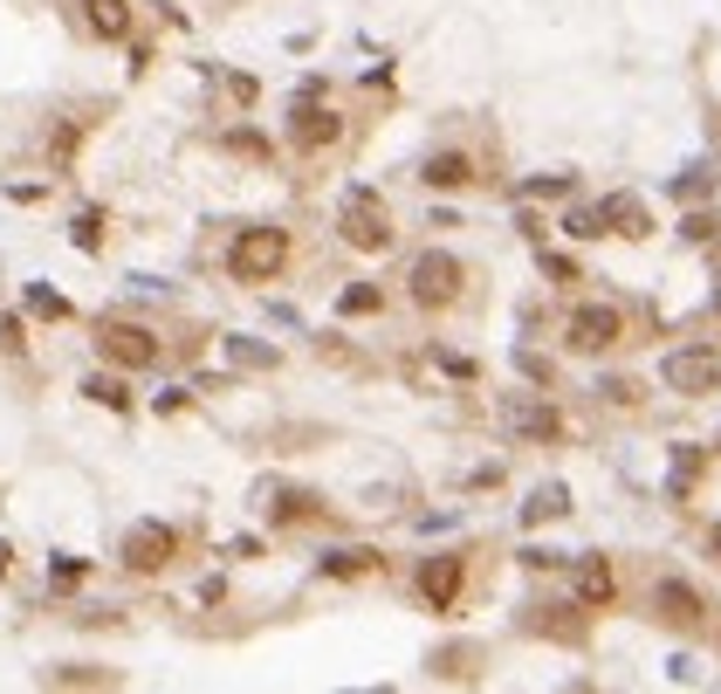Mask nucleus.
<instances>
[{
    "label": "nucleus",
    "instance_id": "1",
    "mask_svg": "<svg viewBox=\"0 0 721 694\" xmlns=\"http://www.w3.org/2000/svg\"><path fill=\"white\" fill-rule=\"evenodd\" d=\"M282 262H289V235H282V227H248V235H234V248H227V269L241 282H268V275H282Z\"/></svg>",
    "mask_w": 721,
    "mask_h": 694
},
{
    "label": "nucleus",
    "instance_id": "2",
    "mask_svg": "<svg viewBox=\"0 0 721 694\" xmlns=\"http://www.w3.org/2000/svg\"><path fill=\"white\" fill-rule=\"evenodd\" d=\"M660 378H666V392L701 399V392H714V385H721V357L708 344H680V351L660 357Z\"/></svg>",
    "mask_w": 721,
    "mask_h": 694
},
{
    "label": "nucleus",
    "instance_id": "3",
    "mask_svg": "<svg viewBox=\"0 0 721 694\" xmlns=\"http://www.w3.org/2000/svg\"><path fill=\"white\" fill-rule=\"evenodd\" d=\"M412 303H426V310H440V303H454L460 296V262H454V254L447 248H426L420 254V262H412Z\"/></svg>",
    "mask_w": 721,
    "mask_h": 694
},
{
    "label": "nucleus",
    "instance_id": "4",
    "mask_svg": "<svg viewBox=\"0 0 721 694\" xmlns=\"http://www.w3.org/2000/svg\"><path fill=\"white\" fill-rule=\"evenodd\" d=\"M344 241L351 248H365V254H378V248H392V220H385V207H378V200L371 193H351L344 200Z\"/></svg>",
    "mask_w": 721,
    "mask_h": 694
},
{
    "label": "nucleus",
    "instance_id": "5",
    "mask_svg": "<svg viewBox=\"0 0 721 694\" xmlns=\"http://www.w3.org/2000/svg\"><path fill=\"white\" fill-rule=\"evenodd\" d=\"M96 351L111 357V365H151V357H159V338H151V330H138V323H103L96 330Z\"/></svg>",
    "mask_w": 721,
    "mask_h": 694
},
{
    "label": "nucleus",
    "instance_id": "6",
    "mask_svg": "<svg viewBox=\"0 0 721 694\" xmlns=\"http://www.w3.org/2000/svg\"><path fill=\"white\" fill-rule=\"evenodd\" d=\"M172 550H179V536L165 523H138L131 536H124V564H131V571H165Z\"/></svg>",
    "mask_w": 721,
    "mask_h": 694
},
{
    "label": "nucleus",
    "instance_id": "7",
    "mask_svg": "<svg viewBox=\"0 0 721 694\" xmlns=\"http://www.w3.org/2000/svg\"><path fill=\"white\" fill-rule=\"evenodd\" d=\"M618 330H626V323H618L611 303H584V310H571V344L577 351H611Z\"/></svg>",
    "mask_w": 721,
    "mask_h": 694
},
{
    "label": "nucleus",
    "instance_id": "8",
    "mask_svg": "<svg viewBox=\"0 0 721 694\" xmlns=\"http://www.w3.org/2000/svg\"><path fill=\"white\" fill-rule=\"evenodd\" d=\"M502 420H508L515 433H523V441H557V433H563V420L550 413L543 399H529V392H515V399L502 406Z\"/></svg>",
    "mask_w": 721,
    "mask_h": 694
},
{
    "label": "nucleus",
    "instance_id": "9",
    "mask_svg": "<svg viewBox=\"0 0 721 694\" xmlns=\"http://www.w3.org/2000/svg\"><path fill=\"white\" fill-rule=\"evenodd\" d=\"M653 612H660V619L666 626H701V599H694V584H680V578H660L653 584Z\"/></svg>",
    "mask_w": 721,
    "mask_h": 694
},
{
    "label": "nucleus",
    "instance_id": "10",
    "mask_svg": "<svg viewBox=\"0 0 721 694\" xmlns=\"http://www.w3.org/2000/svg\"><path fill=\"white\" fill-rule=\"evenodd\" d=\"M598 220H605V235H626V241L653 235V220H646V207H639V193H611V200H598Z\"/></svg>",
    "mask_w": 721,
    "mask_h": 694
},
{
    "label": "nucleus",
    "instance_id": "11",
    "mask_svg": "<svg viewBox=\"0 0 721 694\" xmlns=\"http://www.w3.org/2000/svg\"><path fill=\"white\" fill-rule=\"evenodd\" d=\"M420 591H426V599L447 612V605L460 599V557H433L426 571H420Z\"/></svg>",
    "mask_w": 721,
    "mask_h": 694
},
{
    "label": "nucleus",
    "instance_id": "12",
    "mask_svg": "<svg viewBox=\"0 0 721 694\" xmlns=\"http://www.w3.org/2000/svg\"><path fill=\"white\" fill-rule=\"evenodd\" d=\"M337 132H344V124L330 117V111H317V104H309V111H296V124H289V138H296L302 151H317V145H337Z\"/></svg>",
    "mask_w": 721,
    "mask_h": 694
},
{
    "label": "nucleus",
    "instance_id": "13",
    "mask_svg": "<svg viewBox=\"0 0 721 694\" xmlns=\"http://www.w3.org/2000/svg\"><path fill=\"white\" fill-rule=\"evenodd\" d=\"M83 21L103 42H117L124 29H131V0H83Z\"/></svg>",
    "mask_w": 721,
    "mask_h": 694
},
{
    "label": "nucleus",
    "instance_id": "14",
    "mask_svg": "<svg viewBox=\"0 0 721 694\" xmlns=\"http://www.w3.org/2000/svg\"><path fill=\"white\" fill-rule=\"evenodd\" d=\"M420 179H426V186H440V193H454V186H468V179H474V166L460 159V151H433Z\"/></svg>",
    "mask_w": 721,
    "mask_h": 694
},
{
    "label": "nucleus",
    "instance_id": "15",
    "mask_svg": "<svg viewBox=\"0 0 721 694\" xmlns=\"http://www.w3.org/2000/svg\"><path fill=\"white\" fill-rule=\"evenodd\" d=\"M563 509H571V496H563V481H543L536 496L523 502V523H557Z\"/></svg>",
    "mask_w": 721,
    "mask_h": 694
},
{
    "label": "nucleus",
    "instance_id": "16",
    "mask_svg": "<svg viewBox=\"0 0 721 694\" xmlns=\"http://www.w3.org/2000/svg\"><path fill=\"white\" fill-rule=\"evenodd\" d=\"M529 626H536V633H550V639H584V619H571V605H550V612H536Z\"/></svg>",
    "mask_w": 721,
    "mask_h": 694
},
{
    "label": "nucleus",
    "instance_id": "17",
    "mask_svg": "<svg viewBox=\"0 0 721 694\" xmlns=\"http://www.w3.org/2000/svg\"><path fill=\"white\" fill-rule=\"evenodd\" d=\"M323 571H330V578H365V571H378V557H371V550H330Z\"/></svg>",
    "mask_w": 721,
    "mask_h": 694
},
{
    "label": "nucleus",
    "instance_id": "18",
    "mask_svg": "<svg viewBox=\"0 0 721 694\" xmlns=\"http://www.w3.org/2000/svg\"><path fill=\"white\" fill-rule=\"evenodd\" d=\"M577 599L584 605H605L611 599V571H605V564H577Z\"/></svg>",
    "mask_w": 721,
    "mask_h": 694
},
{
    "label": "nucleus",
    "instance_id": "19",
    "mask_svg": "<svg viewBox=\"0 0 721 694\" xmlns=\"http://www.w3.org/2000/svg\"><path fill=\"white\" fill-rule=\"evenodd\" d=\"M48 681H56V687H111V674H103V667H56Z\"/></svg>",
    "mask_w": 721,
    "mask_h": 694
},
{
    "label": "nucleus",
    "instance_id": "20",
    "mask_svg": "<svg viewBox=\"0 0 721 694\" xmlns=\"http://www.w3.org/2000/svg\"><path fill=\"white\" fill-rule=\"evenodd\" d=\"M83 392H90L96 406H117V413H124V406H131V392H124V378H90Z\"/></svg>",
    "mask_w": 721,
    "mask_h": 694
},
{
    "label": "nucleus",
    "instance_id": "21",
    "mask_svg": "<svg viewBox=\"0 0 721 694\" xmlns=\"http://www.w3.org/2000/svg\"><path fill=\"white\" fill-rule=\"evenodd\" d=\"M680 235H687V241H714V235H721V220H714V214H687V220H680Z\"/></svg>",
    "mask_w": 721,
    "mask_h": 694
},
{
    "label": "nucleus",
    "instance_id": "22",
    "mask_svg": "<svg viewBox=\"0 0 721 694\" xmlns=\"http://www.w3.org/2000/svg\"><path fill=\"white\" fill-rule=\"evenodd\" d=\"M365 310H378V289L357 282V289H344V317H365Z\"/></svg>",
    "mask_w": 721,
    "mask_h": 694
},
{
    "label": "nucleus",
    "instance_id": "23",
    "mask_svg": "<svg viewBox=\"0 0 721 694\" xmlns=\"http://www.w3.org/2000/svg\"><path fill=\"white\" fill-rule=\"evenodd\" d=\"M28 310H35V317H69V303H62L56 289H35V296H28Z\"/></svg>",
    "mask_w": 721,
    "mask_h": 694
},
{
    "label": "nucleus",
    "instance_id": "24",
    "mask_svg": "<svg viewBox=\"0 0 721 694\" xmlns=\"http://www.w3.org/2000/svg\"><path fill=\"white\" fill-rule=\"evenodd\" d=\"M694 468H701V447H680V454H674V488H687Z\"/></svg>",
    "mask_w": 721,
    "mask_h": 694
},
{
    "label": "nucleus",
    "instance_id": "25",
    "mask_svg": "<svg viewBox=\"0 0 721 694\" xmlns=\"http://www.w3.org/2000/svg\"><path fill=\"white\" fill-rule=\"evenodd\" d=\"M571 235H605V220H598V207H584V214H571Z\"/></svg>",
    "mask_w": 721,
    "mask_h": 694
},
{
    "label": "nucleus",
    "instance_id": "26",
    "mask_svg": "<svg viewBox=\"0 0 721 694\" xmlns=\"http://www.w3.org/2000/svg\"><path fill=\"white\" fill-rule=\"evenodd\" d=\"M234 357H241V365H275V351H262V344H241V338H234Z\"/></svg>",
    "mask_w": 721,
    "mask_h": 694
},
{
    "label": "nucleus",
    "instance_id": "27",
    "mask_svg": "<svg viewBox=\"0 0 721 694\" xmlns=\"http://www.w3.org/2000/svg\"><path fill=\"white\" fill-rule=\"evenodd\" d=\"M708 550H714V557H721V523H714V530H708Z\"/></svg>",
    "mask_w": 721,
    "mask_h": 694
},
{
    "label": "nucleus",
    "instance_id": "28",
    "mask_svg": "<svg viewBox=\"0 0 721 694\" xmlns=\"http://www.w3.org/2000/svg\"><path fill=\"white\" fill-rule=\"evenodd\" d=\"M714 310H721V296H714Z\"/></svg>",
    "mask_w": 721,
    "mask_h": 694
}]
</instances>
